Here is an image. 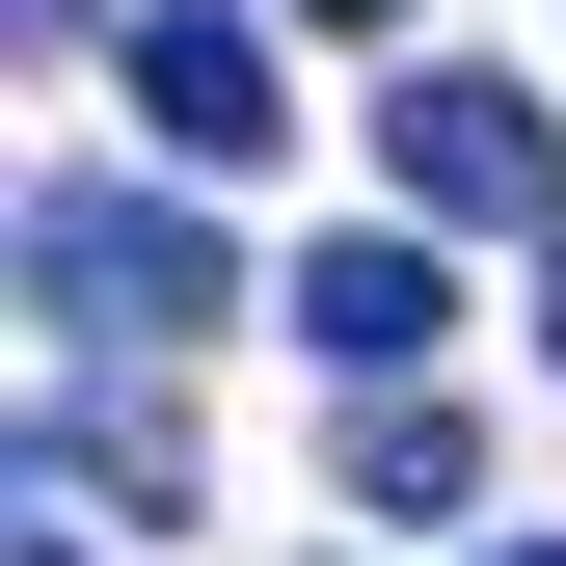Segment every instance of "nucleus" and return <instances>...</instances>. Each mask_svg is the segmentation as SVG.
Wrapping results in <instances>:
<instances>
[{
  "label": "nucleus",
  "mask_w": 566,
  "mask_h": 566,
  "mask_svg": "<svg viewBox=\"0 0 566 566\" xmlns=\"http://www.w3.org/2000/svg\"><path fill=\"white\" fill-rule=\"evenodd\" d=\"M28 297H54V350H189L217 324V217L189 189H28Z\"/></svg>",
  "instance_id": "obj_1"
},
{
  "label": "nucleus",
  "mask_w": 566,
  "mask_h": 566,
  "mask_svg": "<svg viewBox=\"0 0 566 566\" xmlns=\"http://www.w3.org/2000/svg\"><path fill=\"white\" fill-rule=\"evenodd\" d=\"M378 163L432 189V217H485V243H566V108H539V82H485V54L378 82Z\"/></svg>",
  "instance_id": "obj_2"
},
{
  "label": "nucleus",
  "mask_w": 566,
  "mask_h": 566,
  "mask_svg": "<svg viewBox=\"0 0 566 566\" xmlns=\"http://www.w3.org/2000/svg\"><path fill=\"white\" fill-rule=\"evenodd\" d=\"M135 108H163V163H270V135H297V82H270L243 0H163V28H135Z\"/></svg>",
  "instance_id": "obj_3"
},
{
  "label": "nucleus",
  "mask_w": 566,
  "mask_h": 566,
  "mask_svg": "<svg viewBox=\"0 0 566 566\" xmlns=\"http://www.w3.org/2000/svg\"><path fill=\"white\" fill-rule=\"evenodd\" d=\"M432 324H459V297H432V243H378V217H350V243H297V350H350V378H405Z\"/></svg>",
  "instance_id": "obj_4"
},
{
  "label": "nucleus",
  "mask_w": 566,
  "mask_h": 566,
  "mask_svg": "<svg viewBox=\"0 0 566 566\" xmlns=\"http://www.w3.org/2000/svg\"><path fill=\"white\" fill-rule=\"evenodd\" d=\"M28 485H54V513H82V485H108V513H189V432H163V405H28Z\"/></svg>",
  "instance_id": "obj_5"
},
{
  "label": "nucleus",
  "mask_w": 566,
  "mask_h": 566,
  "mask_svg": "<svg viewBox=\"0 0 566 566\" xmlns=\"http://www.w3.org/2000/svg\"><path fill=\"white\" fill-rule=\"evenodd\" d=\"M459 485H485V432H459L432 378H378V405H350V513H459Z\"/></svg>",
  "instance_id": "obj_6"
},
{
  "label": "nucleus",
  "mask_w": 566,
  "mask_h": 566,
  "mask_svg": "<svg viewBox=\"0 0 566 566\" xmlns=\"http://www.w3.org/2000/svg\"><path fill=\"white\" fill-rule=\"evenodd\" d=\"M82 28H108V0H28V54H82Z\"/></svg>",
  "instance_id": "obj_7"
},
{
  "label": "nucleus",
  "mask_w": 566,
  "mask_h": 566,
  "mask_svg": "<svg viewBox=\"0 0 566 566\" xmlns=\"http://www.w3.org/2000/svg\"><path fill=\"white\" fill-rule=\"evenodd\" d=\"M297 28H405V0H297Z\"/></svg>",
  "instance_id": "obj_8"
},
{
  "label": "nucleus",
  "mask_w": 566,
  "mask_h": 566,
  "mask_svg": "<svg viewBox=\"0 0 566 566\" xmlns=\"http://www.w3.org/2000/svg\"><path fill=\"white\" fill-rule=\"evenodd\" d=\"M539 350H566V243H539Z\"/></svg>",
  "instance_id": "obj_9"
},
{
  "label": "nucleus",
  "mask_w": 566,
  "mask_h": 566,
  "mask_svg": "<svg viewBox=\"0 0 566 566\" xmlns=\"http://www.w3.org/2000/svg\"><path fill=\"white\" fill-rule=\"evenodd\" d=\"M485 566H566V539H485Z\"/></svg>",
  "instance_id": "obj_10"
},
{
  "label": "nucleus",
  "mask_w": 566,
  "mask_h": 566,
  "mask_svg": "<svg viewBox=\"0 0 566 566\" xmlns=\"http://www.w3.org/2000/svg\"><path fill=\"white\" fill-rule=\"evenodd\" d=\"M28 566H82V539H28Z\"/></svg>",
  "instance_id": "obj_11"
}]
</instances>
